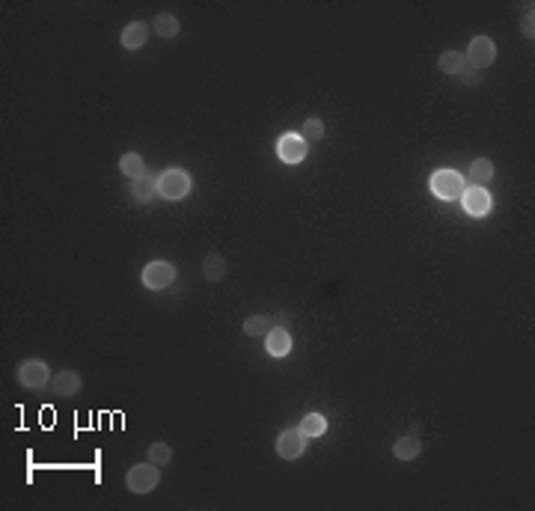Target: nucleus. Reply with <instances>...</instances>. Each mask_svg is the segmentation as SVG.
<instances>
[{"label":"nucleus","mask_w":535,"mask_h":511,"mask_svg":"<svg viewBox=\"0 0 535 511\" xmlns=\"http://www.w3.org/2000/svg\"><path fill=\"white\" fill-rule=\"evenodd\" d=\"M277 155L285 164H301L306 158V140L301 134H283L280 143H277Z\"/></svg>","instance_id":"7"},{"label":"nucleus","mask_w":535,"mask_h":511,"mask_svg":"<svg viewBox=\"0 0 535 511\" xmlns=\"http://www.w3.org/2000/svg\"><path fill=\"white\" fill-rule=\"evenodd\" d=\"M428 184H431L434 196H440V199H458L467 191L464 176H461V172H455V170H438L428 179Z\"/></svg>","instance_id":"2"},{"label":"nucleus","mask_w":535,"mask_h":511,"mask_svg":"<svg viewBox=\"0 0 535 511\" xmlns=\"http://www.w3.org/2000/svg\"><path fill=\"white\" fill-rule=\"evenodd\" d=\"M419 452H422V443L417 434H407V437H399L393 443V455L399 461H414V458H419Z\"/></svg>","instance_id":"13"},{"label":"nucleus","mask_w":535,"mask_h":511,"mask_svg":"<svg viewBox=\"0 0 535 511\" xmlns=\"http://www.w3.org/2000/svg\"><path fill=\"white\" fill-rule=\"evenodd\" d=\"M494 57H496V48H494V42L488 39V36H476V39L470 42L467 54H464L467 66H470V69H476V71L494 66Z\"/></svg>","instance_id":"5"},{"label":"nucleus","mask_w":535,"mask_h":511,"mask_svg":"<svg viewBox=\"0 0 535 511\" xmlns=\"http://www.w3.org/2000/svg\"><path fill=\"white\" fill-rule=\"evenodd\" d=\"M494 179V164H491V161L488 158H476V161H473V164H470V184H479V188H482V184H488Z\"/></svg>","instance_id":"16"},{"label":"nucleus","mask_w":535,"mask_h":511,"mask_svg":"<svg viewBox=\"0 0 535 511\" xmlns=\"http://www.w3.org/2000/svg\"><path fill=\"white\" fill-rule=\"evenodd\" d=\"M458 78H461L467 86H476V83H479V71H476V69H470V66H464L461 71H458Z\"/></svg>","instance_id":"25"},{"label":"nucleus","mask_w":535,"mask_h":511,"mask_svg":"<svg viewBox=\"0 0 535 511\" xmlns=\"http://www.w3.org/2000/svg\"><path fill=\"white\" fill-rule=\"evenodd\" d=\"M140 280L146 289H167V285H172V280H176V265H170V261H149V265L143 268Z\"/></svg>","instance_id":"4"},{"label":"nucleus","mask_w":535,"mask_h":511,"mask_svg":"<svg viewBox=\"0 0 535 511\" xmlns=\"http://www.w3.org/2000/svg\"><path fill=\"white\" fill-rule=\"evenodd\" d=\"M158 482H161V470L155 464H134L128 470V476H126V484H128V491L131 493H152L158 488Z\"/></svg>","instance_id":"1"},{"label":"nucleus","mask_w":535,"mask_h":511,"mask_svg":"<svg viewBox=\"0 0 535 511\" xmlns=\"http://www.w3.org/2000/svg\"><path fill=\"white\" fill-rule=\"evenodd\" d=\"M297 428H301L304 437H321V434L327 431V419L321 416V414H306Z\"/></svg>","instance_id":"17"},{"label":"nucleus","mask_w":535,"mask_h":511,"mask_svg":"<svg viewBox=\"0 0 535 511\" xmlns=\"http://www.w3.org/2000/svg\"><path fill=\"white\" fill-rule=\"evenodd\" d=\"M301 137H304L306 143H316V140H321V137H325V122H321L318 116L306 119L304 125H301Z\"/></svg>","instance_id":"22"},{"label":"nucleus","mask_w":535,"mask_h":511,"mask_svg":"<svg viewBox=\"0 0 535 511\" xmlns=\"http://www.w3.org/2000/svg\"><path fill=\"white\" fill-rule=\"evenodd\" d=\"M268 327H271V321L265 315H250L244 321V333L247 336H268Z\"/></svg>","instance_id":"23"},{"label":"nucleus","mask_w":535,"mask_h":511,"mask_svg":"<svg viewBox=\"0 0 535 511\" xmlns=\"http://www.w3.org/2000/svg\"><path fill=\"white\" fill-rule=\"evenodd\" d=\"M203 277H205L208 282L226 280V259H223L220 253H208L205 261H203Z\"/></svg>","instance_id":"14"},{"label":"nucleus","mask_w":535,"mask_h":511,"mask_svg":"<svg viewBox=\"0 0 535 511\" xmlns=\"http://www.w3.org/2000/svg\"><path fill=\"white\" fill-rule=\"evenodd\" d=\"M155 33L161 36V39H172V36H179V18L170 15V12H161V15H155Z\"/></svg>","instance_id":"18"},{"label":"nucleus","mask_w":535,"mask_h":511,"mask_svg":"<svg viewBox=\"0 0 535 511\" xmlns=\"http://www.w3.org/2000/svg\"><path fill=\"white\" fill-rule=\"evenodd\" d=\"M155 182H149L146 176L143 179H134V184H131V196L137 199V203H152V196H155Z\"/></svg>","instance_id":"21"},{"label":"nucleus","mask_w":535,"mask_h":511,"mask_svg":"<svg viewBox=\"0 0 535 511\" xmlns=\"http://www.w3.org/2000/svg\"><path fill=\"white\" fill-rule=\"evenodd\" d=\"M155 188L164 199H184L191 193V176L184 170H167V172H161Z\"/></svg>","instance_id":"3"},{"label":"nucleus","mask_w":535,"mask_h":511,"mask_svg":"<svg viewBox=\"0 0 535 511\" xmlns=\"http://www.w3.org/2000/svg\"><path fill=\"white\" fill-rule=\"evenodd\" d=\"M51 393L54 395H78L81 393V386H83V381H81V375L78 372H72V369H63V372H57V375L51 378Z\"/></svg>","instance_id":"10"},{"label":"nucleus","mask_w":535,"mask_h":511,"mask_svg":"<svg viewBox=\"0 0 535 511\" xmlns=\"http://www.w3.org/2000/svg\"><path fill=\"white\" fill-rule=\"evenodd\" d=\"M119 170L126 172L131 182H134V179H143V176H146V161L137 155V152H128V155L119 158Z\"/></svg>","instance_id":"15"},{"label":"nucleus","mask_w":535,"mask_h":511,"mask_svg":"<svg viewBox=\"0 0 535 511\" xmlns=\"http://www.w3.org/2000/svg\"><path fill=\"white\" fill-rule=\"evenodd\" d=\"M146 39H149V27H146L143 21L128 24V27L122 30V36H119V42H122V48H126V51H137V48H143Z\"/></svg>","instance_id":"12"},{"label":"nucleus","mask_w":535,"mask_h":511,"mask_svg":"<svg viewBox=\"0 0 535 511\" xmlns=\"http://www.w3.org/2000/svg\"><path fill=\"white\" fill-rule=\"evenodd\" d=\"M520 30H524V36H527L529 42L535 39V18H532V4L527 6V15L520 18Z\"/></svg>","instance_id":"24"},{"label":"nucleus","mask_w":535,"mask_h":511,"mask_svg":"<svg viewBox=\"0 0 535 511\" xmlns=\"http://www.w3.org/2000/svg\"><path fill=\"white\" fill-rule=\"evenodd\" d=\"M304 449H306V437L301 434V428H289V431H283L277 437V455L285 458V461L301 458Z\"/></svg>","instance_id":"8"},{"label":"nucleus","mask_w":535,"mask_h":511,"mask_svg":"<svg viewBox=\"0 0 535 511\" xmlns=\"http://www.w3.org/2000/svg\"><path fill=\"white\" fill-rule=\"evenodd\" d=\"M464 66H467V60H464L461 51H443L440 60H438V69H440L443 74H458Z\"/></svg>","instance_id":"19"},{"label":"nucleus","mask_w":535,"mask_h":511,"mask_svg":"<svg viewBox=\"0 0 535 511\" xmlns=\"http://www.w3.org/2000/svg\"><path fill=\"white\" fill-rule=\"evenodd\" d=\"M146 461H149V464H155V467H167L170 461H172V446L152 443V446H149V452H146Z\"/></svg>","instance_id":"20"},{"label":"nucleus","mask_w":535,"mask_h":511,"mask_svg":"<svg viewBox=\"0 0 535 511\" xmlns=\"http://www.w3.org/2000/svg\"><path fill=\"white\" fill-rule=\"evenodd\" d=\"M18 381L24 386H30V390H39V386L51 383V369H48V363H42V360H24L18 366Z\"/></svg>","instance_id":"6"},{"label":"nucleus","mask_w":535,"mask_h":511,"mask_svg":"<svg viewBox=\"0 0 535 511\" xmlns=\"http://www.w3.org/2000/svg\"><path fill=\"white\" fill-rule=\"evenodd\" d=\"M265 351H268L271 357H285V354L292 351V333L285 330V327L268 330V336H265Z\"/></svg>","instance_id":"11"},{"label":"nucleus","mask_w":535,"mask_h":511,"mask_svg":"<svg viewBox=\"0 0 535 511\" xmlns=\"http://www.w3.org/2000/svg\"><path fill=\"white\" fill-rule=\"evenodd\" d=\"M461 205L470 217H485L491 211V196L485 188H479V184H473V188H467L461 193Z\"/></svg>","instance_id":"9"}]
</instances>
